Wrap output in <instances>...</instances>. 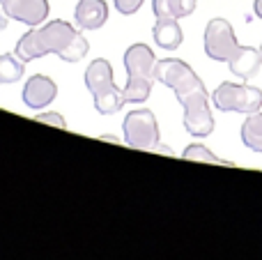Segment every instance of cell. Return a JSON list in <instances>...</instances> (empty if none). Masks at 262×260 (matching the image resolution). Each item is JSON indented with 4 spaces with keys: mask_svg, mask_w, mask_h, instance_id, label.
Wrapping results in <instances>:
<instances>
[{
    "mask_svg": "<svg viewBox=\"0 0 262 260\" xmlns=\"http://www.w3.org/2000/svg\"><path fill=\"white\" fill-rule=\"evenodd\" d=\"M154 78L175 92L177 101L184 109V127L191 136L205 138L214 132V115L209 111V95L198 74L177 58L157 60Z\"/></svg>",
    "mask_w": 262,
    "mask_h": 260,
    "instance_id": "obj_1",
    "label": "cell"
},
{
    "mask_svg": "<svg viewBox=\"0 0 262 260\" xmlns=\"http://www.w3.org/2000/svg\"><path fill=\"white\" fill-rule=\"evenodd\" d=\"M88 46H90L88 39L72 23L62 21V18H53V21H49L46 26L28 30L26 35L18 39L14 53H16L23 62L44 58V55H49V53H55L60 60H64V62H78V60L85 58Z\"/></svg>",
    "mask_w": 262,
    "mask_h": 260,
    "instance_id": "obj_2",
    "label": "cell"
},
{
    "mask_svg": "<svg viewBox=\"0 0 262 260\" xmlns=\"http://www.w3.org/2000/svg\"><path fill=\"white\" fill-rule=\"evenodd\" d=\"M154 67H157V58L154 51L147 44H131L124 51V69H127V85L124 90V99L131 104H140L149 97L152 92Z\"/></svg>",
    "mask_w": 262,
    "mask_h": 260,
    "instance_id": "obj_3",
    "label": "cell"
},
{
    "mask_svg": "<svg viewBox=\"0 0 262 260\" xmlns=\"http://www.w3.org/2000/svg\"><path fill=\"white\" fill-rule=\"evenodd\" d=\"M85 88L95 99V109L101 115H113L127 104L124 90H120L113 81V67L108 60L97 58L85 69Z\"/></svg>",
    "mask_w": 262,
    "mask_h": 260,
    "instance_id": "obj_4",
    "label": "cell"
},
{
    "mask_svg": "<svg viewBox=\"0 0 262 260\" xmlns=\"http://www.w3.org/2000/svg\"><path fill=\"white\" fill-rule=\"evenodd\" d=\"M212 101L219 111H235V113H255L262 106V90L253 85H237V83H221L212 92Z\"/></svg>",
    "mask_w": 262,
    "mask_h": 260,
    "instance_id": "obj_5",
    "label": "cell"
},
{
    "mask_svg": "<svg viewBox=\"0 0 262 260\" xmlns=\"http://www.w3.org/2000/svg\"><path fill=\"white\" fill-rule=\"evenodd\" d=\"M124 143L136 150H154L159 145V124L149 109H136L122 122Z\"/></svg>",
    "mask_w": 262,
    "mask_h": 260,
    "instance_id": "obj_6",
    "label": "cell"
},
{
    "mask_svg": "<svg viewBox=\"0 0 262 260\" xmlns=\"http://www.w3.org/2000/svg\"><path fill=\"white\" fill-rule=\"evenodd\" d=\"M244 51V46L237 44L235 30L226 18H212L205 28V53L216 62H232Z\"/></svg>",
    "mask_w": 262,
    "mask_h": 260,
    "instance_id": "obj_7",
    "label": "cell"
},
{
    "mask_svg": "<svg viewBox=\"0 0 262 260\" xmlns=\"http://www.w3.org/2000/svg\"><path fill=\"white\" fill-rule=\"evenodd\" d=\"M3 12L26 26H41L49 16V0H3Z\"/></svg>",
    "mask_w": 262,
    "mask_h": 260,
    "instance_id": "obj_8",
    "label": "cell"
},
{
    "mask_svg": "<svg viewBox=\"0 0 262 260\" xmlns=\"http://www.w3.org/2000/svg\"><path fill=\"white\" fill-rule=\"evenodd\" d=\"M21 97L28 109L39 111V109H44V106H49L51 101L58 97V83H55L53 78L44 76V74H35V76H30L26 81Z\"/></svg>",
    "mask_w": 262,
    "mask_h": 260,
    "instance_id": "obj_9",
    "label": "cell"
},
{
    "mask_svg": "<svg viewBox=\"0 0 262 260\" xmlns=\"http://www.w3.org/2000/svg\"><path fill=\"white\" fill-rule=\"evenodd\" d=\"M74 21L81 30H97L108 21V5L106 0H78L74 9Z\"/></svg>",
    "mask_w": 262,
    "mask_h": 260,
    "instance_id": "obj_10",
    "label": "cell"
},
{
    "mask_svg": "<svg viewBox=\"0 0 262 260\" xmlns=\"http://www.w3.org/2000/svg\"><path fill=\"white\" fill-rule=\"evenodd\" d=\"M152 37H154V41L166 51L180 49L182 39H184L177 18H170V16H159L157 18V23H154V28H152Z\"/></svg>",
    "mask_w": 262,
    "mask_h": 260,
    "instance_id": "obj_11",
    "label": "cell"
},
{
    "mask_svg": "<svg viewBox=\"0 0 262 260\" xmlns=\"http://www.w3.org/2000/svg\"><path fill=\"white\" fill-rule=\"evenodd\" d=\"M230 64V72L235 74V76L244 78V81H249V78L255 76V72L260 69L262 64V53L260 49H251V46H244V51H242L239 55H237Z\"/></svg>",
    "mask_w": 262,
    "mask_h": 260,
    "instance_id": "obj_12",
    "label": "cell"
},
{
    "mask_svg": "<svg viewBox=\"0 0 262 260\" xmlns=\"http://www.w3.org/2000/svg\"><path fill=\"white\" fill-rule=\"evenodd\" d=\"M195 0H152L154 16H170V18H184L193 14Z\"/></svg>",
    "mask_w": 262,
    "mask_h": 260,
    "instance_id": "obj_13",
    "label": "cell"
},
{
    "mask_svg": "<svg viewBox=\"0 0 262 260\" xmlns=\"http://www.w3.org/2000/svg\"><path fill=\"white\" fill-rule=\"evenodd\" d=\"M242 143H244L249 150L262 152V113H249V118L242 124Z\"/></svg>",
    "mask_w": 262,
    "mask_h": 260,
    "instance_id": "obj_14",
    "label": "cell"
},
{
    "mask_svg": "<svg viewBox=\"0 0 262 260\" xmlns=\"http://www.w3.org/2000/svg\"><path fill=\"white\" fill-rule=\"evenodd\" d=\"M26 72V62L16 53L0 55V83H16Z\"/></svg>",
    "mask_w": 262,
    "mask_h": 260,
    "instance_id": "obj_15",
    "label": "cell"
},
{
    "mask_svg": "<svg viewBox=\"0 0 262 260\" xmlns=\"http://www.w3.org/2000/svg\"><path fill=\"white\" fill-rule=\"evenodd\" d=\"M182 159H189V161H205V164H221V166H235L232 161H226V159H219L212 150H207L205 145L195 143V145H189L182 155Z\"/></svg>",
    "mask_w": 262,
    "mask_h": 260,
    "instance_id": "obj_16",
    "label": "cell"
},
{
    "mask_svg": "<svg viewBox=\"0 0 262 260\" xmlns=\"http://www.w3.org/2000/svg\"><path fill=\"white\" fill-rule=\"evenodd\" d=\"M115 9H118L120 14H124V16H129V14H136L140 9V5H143V0H113Z\"/></svg>",
    "mask_w": 262,
    "mask_h": 260,
    "instance_id": "obj_17",
    "label": "cell"
},
{
    "mask_svg": "<svg viewBox=\"0 0 262 260\" xmlns=\"http://www.w3.org/2000/svg\"><path fill=\"white\" fill-rule=\"evenodd\" d=\"M37 122H44V124H53V127H58V129H67V122L62 120V115H58V113H41V115H37Z\"/></svg>",
    "mask_w": 262,
    "mask_h": 260,
    "instance_id": "obj_18",
    "label": "cell"
},
{
    "mask_svg": "<svg viewBox=\"0 0 262 260\" xmlns=\"http://www.w3.org/2000/svg\"><path fill=\"white\" fill-rule=\"evenodd\" d=\"M253 9H255V16H258V18H262V0H255Z\"/></svg>",
    "mask_w": 262,
    "mask_h": 260,
    "instance_id": "obj_19",
    "label": "cell"
},
{
    "mask_svg": "<svg viewBox=\"0 0 262 260\" xmlns=\"http://www.w3.org/2000/svg\"><path fill=\"white\" fill-rule=\"evenodd\" d=\"M7 14H5V12H0V30H5V28H7Z\"/></svg>",
    "mask_w": 262,
    "mask_h": 260,
    "instance_id": "obj_20",
    "label": "cell"
},
{
    "mask_svg": "<svg viewBox=\"0 0 262 260\" xmlns=\"http://www.w3.org/2000/svg\"><path fill=\"white\" fill-rule=\"evenodd\" d=\"M260 53H262V44H260Z\"/></svg>",
    "mask_w": 262,
    "mask_h": 260,
    "instance_id": "obj_21",
    "label": "cell"
},
{
    "mask_svg": "<svg viewBox=\"0 0 262 260\" xmlns=\"http://www.w3.org/2000/svg\"><path fill=\"white\" fill-rule=\"evenodd\" d=\"M0 3H3V0H0Z\"/></svg>",
    "mask_w": 262,
    "mask_h": 260,
    "instance_id": "obj_22",
    "label": "cell"
}]
</instances>
